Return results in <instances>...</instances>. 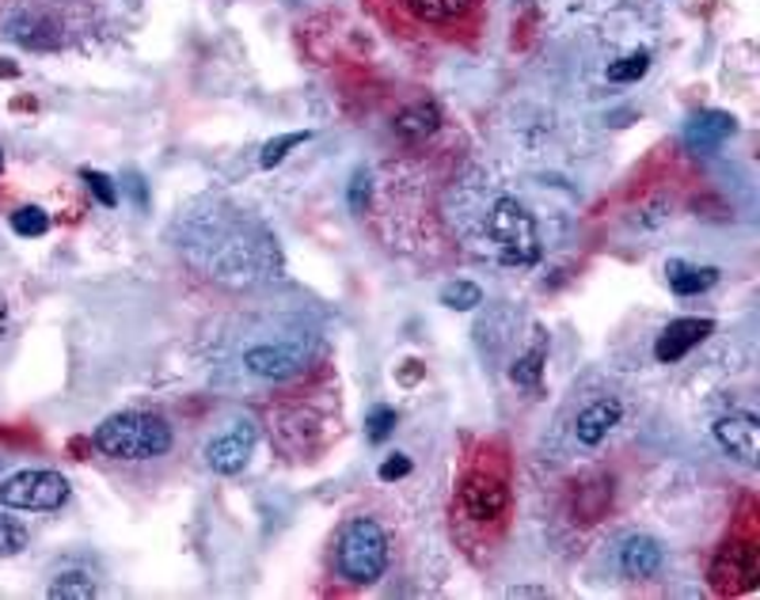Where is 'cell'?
<instances>
[{
  "label": "cell",
  "mask_w": 760,
  "mask_h": 600,
  "mask_svg": "<svg viewBox=\"0 0 760 600\" xmlns=\"http://www.w3.org/2000/svg\"><path fill=\"white\" fill-rule=\"evenodd\" d=\"M480 239L483 251L506 262V267H528V262L540 259V233H536L533 213L517 199H506V194H499L491 210L483 213Z\"/></svg>",
  "instance_id": "1"
},
{
  "label": "cell",
  "mask_w": 760,
  "mask_h": 600,
  "mask_svg": "<svg viewBox=\"0 0 760 600\" xmlns=\"http://www.w3.org/2000/svg\"><path fill=\"white\" fill-rule=\"evenodd\" d=\"M96 449L110 460H157L172 449V426L160 415H144V410H122V415H110L104 426L96 430Z\"/></svg>",
  "instance_id": "2"
},
{
  "label": "cell",
  "mask_w": 760,
  "mask_h": 600,
  "mask_svg": "<svg viewBox=\"0 0 760 600\" xmlns=\"http://www.w3.org/2000/svg\"><path fill=\"white\" fill-rule=\"evenodd\" d=\"M335 567L350 586H373L388 570V536L377 521L354 517L335 539Z\"/></svg>",
  "instance_id": "3"
},
{
  "label": "cell",
  "mask_w": 760,
  "mask_h": 600,
  "mask_svg": "<svg viewBox=\"0 0 760 600\" xmlns=\"http://www.w3.org/2000/svg\"><path fill=\"white\" fill-rule=\"evenodd\" d=\"M69 499V483L57 471H15V475L0 479V505L8 510H57Z\"/></svg>",
  "instance_id": "4"
},
{
  "label": "cell",
  "mask_w": 760,
  "mask_h": 600,
  "mask_svg": "<svg viewBox=\"0 0 760 600\" xmlns=\"http://www.w3.org/2000/svg\"><path fill=\"white\" fill-rule=\"evenodd\" d=\"M757 578H760V555L749 539L726 544L711 567V586L719 593H746V589L757 586Z\"/></svg>",
  "instance_id": "5"
},
{
  "label": "cell",
  "mask_w": 760,
  "mask_h": 600,
  "mask_svg": "<svg viewBox=\"0 0 760 600\" xmlns=\"http://www.w3.org/2000/svg\"><path fill=\"white\" fill-rule=\"evenodd\" d=\"M506 505H510L506 483L486 475V471H472V475L460 483V510H464V517L480 521V525L499 521L502 513H506Z\"/></svg>",
  "instance_id": "6"
},
{
  "label": "cell",
  "mask_w": 760,
  "mask_h": 600,
  "mask_svg": "<svg viewBox=\"0 0 760 600\" xmlns=\"http://www.w3.org/2000/svg\"><path fill=\"white\" fill-rule=\"evenodd\" d=\"M247 373L263 376V381H286L304 365V346L301 342H263L244 354Z\"/></svg>",
  "instance_id": "7"
},
{
  "label": "cell",
  "mask_w": 760,
  "mask_h": 600,
  "mask_svg": "<svg viewBox=\"0 0 760 600\" xmlns=\"http://www.w3.org/2000/svg\"><path fill=\"white\" fill-rule=\"evenodd\" d=\"M715 441H719L722 452H730L734 460L753 468L760 457V422L749 410H738V415H726L715 422Z\"/></svg>",
  "instance_id": "8"
},
{
  "label": "cell",
  "mask_w": 760,
  "mask_h": 600,
  "mask_svg": "<svg viewBox=\"0 0 760 600\" xmlns=\"http://www.w3.org/2000/svg\"><path fill=\"white\" fill-rule=\"evenodd\" d=\"M251 444H255V426L236 422L228 433L213 437L206 444V464L217 471V475H240L247 457H251Z\"/></svg>",
  "instance_id": "9"
},
{
  "label": "cell",
  "mask_w": 760,
  "mask_h": 600,
  "mask_svg": "<svg viewBox=\"0 0 760 600\" xmlns=\"http://www.w3.org/2000/svg\"><path fill=\"white\" fill-rule=\"evenodd\" d=\"M711 331H715L711 320H696V315H685V320H673L670 328L657 334L654 357H657L662 365H677L681 357H685L692 346H699V342H704Z\"/></svg>",
  "instance_id": "10"
},
{
  "label": "cell",
  "mask_w": 760,
  "mask_h": 600,
  "mask_svg": "<svg viewBox=\"0 0 760 600\" xmlns=\"http://www.w3.org/2000/svg\"><path fill=\"white\" fill-rule=\"evenodd\" d=\"M738 133V122L726 110H699V115L688 118L685 126V144L692 152H715L726 137Z\"/></svg>",
  "instance_id": "11"
},
{
  "label": "cell",
  "mask_w": 760,
  "mask_h": 600,
  "mask_svg": "<svg viewBox=\"0 0 760 600\" xmlns=\"http://www.w3.org/2000/svg\"><path fill=\"white\" fill-rule=\"evenodd\" d=\"M662 559H665V551H662V544H657L654 536L635 533V536H628L620 544V570L628 574V578H635V581L654 578V574L662 570Z\"/></svg>",
  "instance_id": "12"
},
{
  "label": "cell",
  "mask_w": 760,
  "mask_h": 600,
  "mask_svg": "<svg viewBox=\"0 0 760 600\" xmlns=\"http://www.w3.org/2000/svg\"><path fill=\"white\" fill-rule=\"evenodd\" d=\"M620 415H623L620 399H597V403H589L582 415L575 418V437H578V444H586V449L601 444L604 437H609V433L620 426Z\"/></svg>",
  "instance_id": "13"
},
{
  "label": "cell",
  "mask_w": 760,
  "mask_h": 600,
  "mask_svg": "<svg viewBox=\"0 0 760 600\" xmlns=\"http://www.w3.org/2000/svg\"><path fill=\"white\" fill-rule=\"evenodd\" d=\"M480 0H404V8L415 15L418 23H430V28H452V23H464L475 12Z\"/></svg>",
  "instance_id": "14"
},
{
  "label": "cell",
  "mask_w": 760,
  "mask_h": 600,
  "mask_svg": "<svg viewBox=\"0 0 760 600\" xmlns=\"http://www.w3.org/2000/svg\"><path fill=\"white\" fill-rule=\"evenodd\" d=\"M665 278H670V289L677 297H696V293H704V289H711L715 281H719V270L673 259L670 267H665Z\"/></svg>",
  "instance_id": "15"
},
{
  "label": "cell",
  "mask_w": 760,
  "mask_h": 600,
  "mask_svg": "<svg viewBox=\"0 0 760 600\" xmlns=\"http://www.w3.org/2000/svg\"><path fill=\"white\" fill-rule=\"evenodd\" d=\"M392 126H396V133L407 137V141H422V137H430L441 126V110L433 107V103H411V107L399 110Z\"/></svg>",
  "instance_id": "16"
},
{
  "label": "cell",
  "mask_w": 760,
  "mask_h": 600,
  "mask_svg": "<svg viewBox=\"0 0 760 600\" xmlns=\"http://www.w3.org/2000/svg\"><path fill=\"white\" fill-rule=\"evenodd\" d=\"M544 362H548V346H544V342H536V346L528 350L525 357H517V365H514V384H521V388H528V392H536V388H540Z\"/></svg>",
  "instance_id": "17"
},
{
  "label": "cell",
  "mask_w": 760,
  "mask_h": 600,
  "mask_svg": "<svg viewBox=\"0 0 760 600\" xmlns=\"http://www.w3.org/2000/svg\"><path fill=\"white\" fill-rule=\"evenodd\" d=\"M441 304L452 308V312H472V308L483 304V289L475 281H449L441 289Z\"/></svg>",
  "instance_id": "18"
},
{
  "label": "cell",
  "mask_w": 760,
  "mask_h": 600,
  "mask_svg": "<svg viewBox=\"0 0 760 600\" xmlns=\"http://www.w3.org/2000/svg\"><path fill=\"white\" fill-rule=\"evenodd\" d=\"M50 597H54V600H88V597H96V581H92L88 574H81V570L62 574V578L50 586Z\"/></svg>",
  "instance_id": "19"
},
{
  "label": "cell",
  "mask_w": 760,
  "mask_h": 600,
  "mask_svg": "<svg viewBox=\"0 0 760 600\" xmlns=\"http://www.w3.org/2000/svg\"><path fill=\"white\" fill-rule=\"evenodd\" d=\"M50 228V217L46 210H39V205H20V210L12 213V233L31 239V236H46Z\"/></svg>",
  "instance_id": "20"
},
{
  "label": "cell",
  "mask_w": 760,
  "mask_h": 600,
  "mask_svg": "<svg viewBox=\"0 0 760 600\" xmlns=\"http://www.w3.org/2000/svg\"><path fill=\"white\" fill-rule=\"evenodd\" d=\"M646 68H651V54L639 50V54H628V57H620V62L609 65V81L612 84H635L646 76Z\"/></svg>",
  "instance_id": "21"
},
{
  "label": "cell",
  "mask_w": 760,
  "mask_h": 600,
  "mask_svg": "<svg viewBox=\"0 0 760 600\" xmlns=\"http://www.w3.org/2000/svg\"><path fill=\"white\" fill-rule=\"evenodd\" d=\"M309 130L304 133H281V137H275V141H267L263 144V157H259V164L263 168H275V164H281V160L289 157V149H297V144H304L309 141Z\"/></svg>",
  "instance_id": "22"
},
{
  "label": "cell",
  "mask_w": 760,
  "mask_h": 600,
  "mask_svg": "<svg viewBox=\"0 0 760 600\" xmlns=\"http://www.w3.org/2000/svg\"><path fill=\"white\" fill-rule=\"evenodd\" d=\"M392 430H396V410L392 407H373L370 418H365V437H370L373 444L388 441Z\"/></svg>",
  "instance_id": "23"
},
{
  "label": "cell",
  "mask_w": 760,
  "mask_h": 600,
  "mask_svg": "<svg viewBox=\"0 0 760 600\" xmlns=\"http://www.w3.org/2000/svg\"><path fill=\"white\" fill-rule=\"evenodd\" d=\"M28 547V528L12 517H0V555H20Z\"/></svg>",
  "instance_id": "24"
},
{
  "label": "cell",
  "mask_w": 760,
  "mask_h": 600,
  "mask_svg": "<svg viewBox=\"0 0 760 600\" xmlns=\"http://www.w3.org/2000/svg\"><path fill=\"white\" fill-rule=\"evenodd\" d=\"M81 179H84V183H88V191L96 194V199L104 202L107 210H115V205H118V191H115V183H110V179L104 175V171L84 168V171H81Z\"/></svg>",
  "instance_id": "25"
},
{
  "label": "cell",
  "mask_w": 760,
  "mask_h": 600,
  "mask_svg": "<svg viewBox=\"0 0 760 600\" xmlns=\"http://www.w3.org/2000/svg\"><path fill=\"white\" fill-rule=\"evenodd\" d=\"M377 475L384 479V483H396V479H404V475H411V460L404 457V452H396V457H388L381 464Z\"/></svg>",
  "instance_id": "26"
},
{
  "label": "cell",
  "mask_w": 760,
  "mask_h": 600,
  "mask_svg": "<svg viewBox=\"0 0 760 600\" xmlns=\"http://www.w3.org/2000/svg\"><path fill=\"white\" fill-rule=\"evenodd\" d=\"M365 202H370V175H365V171H357V175L350 179V210L362 213Z\"/></svg>",
  "instance_id": "27"
},
{
  "label": "cell",
  "mask_w": 760,
  "mask_h": 600,
  "mask_svg": "<svg viewBox=\"0 0 760 600\" xmlns=\"http://www.w3.org/2000/svg\"><path fill=\"white\" fill-rule=\"evenodd\" d=\"M510 597H548V589H533V586H517V589H510Z\"/></svg>",
  "instance_id": "28"
},
{
  "label": "cell",
  "mask_w": 760,
  "mask_h": 600,
  "mask_svg": "<svg viewBox=\"0 0 760 600\" xmlns=\"http://www.w3.org/2000/svg\"><path fill=\"white\" fill-rule=\"evenodd\" d=\"M4 331H8V304H4V297H0V339H4Z\"/></svg>",
  "instance_id": "29"
},
{
  "label": "cell",
  "mask_w": 760,
  "mask_h": 600,
  "mask_svg": "<svg viewBox=\"0 0 760 600\" xmlns=\"http://www.w3.org/2000/svg\"><path fill=\"white\" fill-rule=\"evenodd\" d=\"M0 168H4V152H0Z\"/></svg>",
  "instance_id": "30"
}]
</instances>
